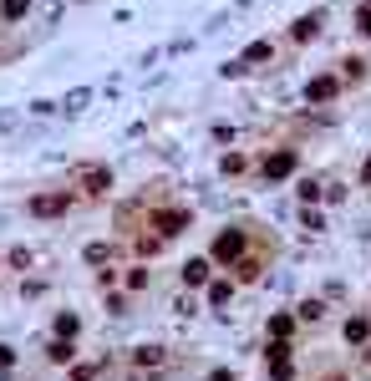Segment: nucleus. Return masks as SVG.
Instances as JSON below:
<instances>
[{"mask_svg":"<svg viewBox=\"0 0 371 381\" xmlns=\"http://www.w3.org/2000/svg\"><path fill=\"white\" fill-rule=\"evenodd\" d=\"M239 249H245V234H239V229H224L219 239H214V259H219V265H234Z\"/></svg>","mask_w":371,"mask_h":381,"instance_id":"1","label":"nucleus"},{"mask_svg":"<svg viewBox=\"0 0 371 381\" xmlns=\"http://www.w3.org/2000/svg\"><path fill=\"white\" fill-rule=\"evenodd\" d=\"M260 173H265V178H290V173H295V153H290V148L270 153V157L260 163Z\"/></svg>","mask_w":371,"mask_h":381,"instance_id":"2","label":"nucleus"},{"mask_svg":"<svg viewBox=\"0 0 371 381\" xmlns=\"http://www.w3.org/2000/svg\"><path fill=\"white\" fill-rule=\"evenodd\" d=\"M67 208H71V193H41V199H31V214H41V219H56Z\"/></svg>","mask_w":371,"mask_h":381,"instance_id":"3","label":"nucleus"},{"mask_svg":"<svg viewBox=\"0 0 371 381\" xmlns=\"http://www.w3.org/2000/svg\"><path fill=\"white\" fill-rule=\"evenodd\" d=\"M321 25H326V10H311V16L295 21V31H290V36H295V41H315V36H321Z\"/></svg>","mask_w":371,"mask_h":381,"instance_id":"4","label":"nucleus"},{"mask_svg":"<svg viewBox=\"0 0 371 381\" xmlns=\"http://www.w3.org/2000/svg\"><path fill=\"white\" fill-rule=\"evenodd\" d=\"M336 76H311V87H305V97H311V102H330V97H336Z\"/></svg>","mask_w":371,"mask_h":381,"instance_id":"5","label":"nucleus"},{"mask_svg":"<svg viewBox=\"0 0 371 381\" xmlns=\"http://www.w3.org/2000/svg\"><path fill=\"white\" fill-rule=\"evenodd\" d=\"M158 229H163V234H183V229H188V214H183V208H163V214H158Z\"/></svg>","mask_w":371,"mask_h":381,"instance_id":"6","label":"nucleus"},{"mask_svg":"<svg viewBox=\"0 0 371 381\" xmlns=\"http://www.w3.org/2000/svg\"><path fill=\"white\" fill-rule=\"evenodd\" d=\"M107 183H112L107 168H87V173H82V188L87 193H107Z\"/></svg>","mask_w":371,"mask_h":381,"instance_id":"7","label":"nucleus"},{"mask_svg":"<svg viewBox=\"0 0 371 381\" xmlns=\"http://www.w3.org/2000/svg\"><path fill=\"white\" fill-rule=\"evenodd\" d=\"M290 371H295V366H290L285 346H275V356H270V376H275V381H290Z\"/></svg>","mask_w":371,"mask_h":381,"instance_id":"8","label":"nucleus"},{"mask_svg":"<svg viewBox=\"0 0 371 381\" xmlns=\"http://www.w3.org/2000/svg\"><path fill=\"white\" fill-rule=\"evenodd\" d=\"M270 56H275V46H270V41H254L245 56H239V67H254V61H270Z\"/></svg>","mask_w":371,"mask_h":381,"instance_id":"9","label":"nucleus"},{"mask_svg":"<svg viewBox=\"0 0 371 381\" xmlns=\"http://www.w3.org/2000/svg\"><path fill=\"white\" fill-rule=\"evenodd\" d=\"M183 280H188V285H203V280H209V259H188V265H183Z\"/></svg>","mask_w":371,"mask_h":381,"instance_id":"10","label":"nucleus"},{"mask_svg":"<svg viewBox=\"0 0 371 381\" xmlns=\"http://www.w3.org/2000/svg\"><path fill=\"white\" fill-rule=\"evenodd\" d=\"M366 336H371V320H361V315H351V320H346V340H356V346H361Z\"/></svg>","mask_w":371,"mask_h":381,"instance_id":"11","label":"nucleus"},{"mask_svg":"<svg viewBox=\"0 0 371 381\" xmlns=\"http://www.w3.org/2000/svg\"><path fill=\"white\" fill-rule=\"evenodd\" d=\"M46 356H51V361H71L76 351H71V340H67V336H56V340H51V351H46Z\"/></svg>","mask_w":371,"mask_h":381,"instance_id":"12","label":"nucleus"},{"mask_svg":"<svg viewBox=\"0 0 371 381\" xmlns=\"http://www.w3.org/2000/svg\"><path fill=\"white\" fill-rule=\"evenodd\" d=\"M25 10H31V0H5V6H0V21H21Z\"/></svg>","mask_w":371,"mask_h":381,"instance_id":"13","label":"nucleus"},{"mask_svg":"<svg viewBox=\"0 0 371 381\" xmlns=\"http://www.w3.org/2000/svg\"><path fill=\"white\" fill-rule=\"evenodd\" d=\"M219 168H224L229 178H234V173H245V168H249V157H245V153H224V163H219Z\"/></svg>","mask_w":371,"mask_h":381,"instance_id":"14","label":"nucleus"},{"mask_svg":"<svg viewBox=\"0 0 371 381\" xmlns=\"http://www.w3.org/2000/svg\"><path fill=\"white\" fill-rule=\"evenodd\" d=\"M290 331H295V315H275V320H270V336L275 340H285Z\"/></svg>","mask_w":371,"mask_h":381,"instance_id":"15","label":"nucleus"},{"mask_svg":"<svg viewBox=\"0 0 371 381\" xmlns=\"http://www.w3.org/2000/svg\"><path fill=\"white\" fill-rule=\"evenodd\" d=\"M56 336H67V340L76 336V315H71V310H67V315H56Z\"/></svg>","mask_w":371,"mask_h":381,"instance_id":"16","label":"nucleus"},{"mask_svg":"<svg viewBox=\"0 0 371 381\" xmlns=\"http://www.w3.org/2000/svg\"><path fill=\"white\" fill-rule=\"evenodd\" d=\"M356 25H361V36H371V0L356 6Z\"/></svg>","mask_w":371,"mask_h":381,"instance_id":"17","label":"nucleus"},{"mask_svg":"<svg viewBox=\"0 0 371 381\" xmlns=\"http://www.w3.org/2000/svg\"><path fill=\"white\" fill-rule=\"evenodd\" d=\"M321 315H326L321 300H305V305H300V320H321Z\"/></svg>","mask_w":371,"mask_h":381,"instance_id":"18","label":"nucleus"},{"mask_svg":"<svg viewBox=\"0 0 371 381\" xmlns=\"http://www.w3.org/2000/svg\"><path fill=\"white\" fill-rule=\"evenodd\" d=\"M300 224H305V229H311V234H321V229H326V219H321V214H315V208H305V214H300Z\"/></svg>","mask_w":371,"mask_h":381,"instance_id":"19","label":"nucleus"},{"mask_svg":"<svg viewBox=\"0 0 371 381\" xmlns=\"http://www.w3.org/2000/svg\"><path fill=\"white\" fill-rule=\"evenodd\" d=\"M153 361H163V351L158 346H137V366H153Z\"/></svg>","mask_w":371,"mask_h":381,"instance_id":"20","label":"nucleus"},{"mask_svg":"<svg viewBox=\"0 0 371 381\" xmlns=\"http://www.w3.org/2000/svg\"><path fill=\"white\" fill-rule=\"evenodd\" d=\"M300 199H305V204H315V199H321V183L305 178V183H300Z\"/></svg>","mask_w":371,"mask_h":381,"instance_id":"21","label":"nucleus"},{"mask_svg":"<svg viewBox=\"0 0 371 381\" xmlns=\"http://www.w3.org/2000/svg\"><path fill=\"white\" fill-rule=\"evenodd\" d=\"M87 102H92V91H71V97H67V112H82Z\"/></svg>","mask_w":371,"mask_h":381,"instance_id":"22","label":"nucleus"},{"mask_svg":"<svg viewBox=\"0 0 371 381\" xmlns=\"http://www.w3.org/2000/svg\"><path fill=\"white\" fill-rule=\"evenodd\" d=\"M229 295H234L229 285H209V300H214V305H229Z\"/></svg>","mask_w":371,"mask_h":381,"instance_id":"23","label":"nucleus"},{"mask_svg":"<svg viewBox=\"0 0 371 381\" xmlns=\"http://www.w3.org/2000/svg\"><path fill=\"white\" fill-rule=\"evenodd\" d=\"M10 361H16V351H10V346H0V371H5Z\"/></svg>","mask_w":371,"mask_h":381,"instance_id":"24","label":"nucleus"},{"mask_svg":"<svg viewBox=\"0 0 371 381\" xmlns=\"http://www.w3.org/2000/svg\"><path fill=\"white\" fill-rule=\"evenodd\" d=\"M71 381H92V371H87V366H82V371H71Z\"/></svg>","mask_w":371,"mask_h":381,"instance_id":"25","label":"nucleus"},{"mask_svg":"<svg viewBox=\"0 0 371 381\" xmlns=\"http://www.w3.org/2000/svg\"><path fill=\"white\" fill-rule=\"evenodd\" d=\"M209 381H234V371H214Z\"/></svg>","mask_w":371,"mask_h":381,"instance_id":"26","label":"nucleus"},{"mask_svg":"<svg viewBox=\"0 0 371 381\" xmlns=\"http://www.w3.org/2000/svg\"><path fill=\"white\" fill-rule=\"evenodd\" d=\"M361 183H371V163H366V168H361Z\"/></svg>","mask_w":371,"mask_h":381,"instance_id":"27","label":"nucleus"}]
</instances>
